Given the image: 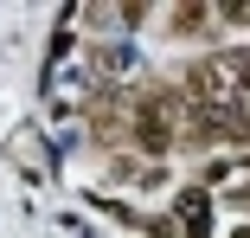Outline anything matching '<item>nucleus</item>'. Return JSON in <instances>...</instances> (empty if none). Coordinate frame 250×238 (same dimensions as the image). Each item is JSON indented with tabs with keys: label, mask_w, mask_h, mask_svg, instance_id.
<instances>
[{
	"label": "nucleus",
	"mask_w": 250,
	"mask_h": 238,
	"mask_svg": "<svg viewBox=\"0 0 250 238\" xmlns=\"http://www.w3.org/2000/svg\"><path fill=\"white\" fill-rule=\"evenodd\" d=\"M173 97H147L141 110H135V135H141V148L147 155H167V142H173Z\"/></svg>",
	"instance_id": "obj_2"
},
{
	"label": "nucleus",
	"mask_w": 250,
	"mask_h": 238,
	"mask_svg": "<svg viewBox=\"0 0 250 238\" xmlns=\"http://www.w3.org/2000/svg\"><path fill=\"white\" fill-rule=\"evenodd\" d=\"M244 84H250V52H218L206 65H192V97L199 103H237Z\"/></svg>",
	"instance_id": "obj_1"
},
{
	"label": "nucleus",
	"mask_w": 250,
	"mask_h": 238,
	"mask_svg": "<svg viewBox=\"0 0 250 238\" xmlns=\"http://www.w3.org/2000/svg\"><path fill=\"white\" fill-rule=\"evenodd\" d=\"M180 219H186L192 232H206V225H212V206H206V193H180Z\"/></svg>",
	"instance_id": "obj_3"
}]
</instances>
